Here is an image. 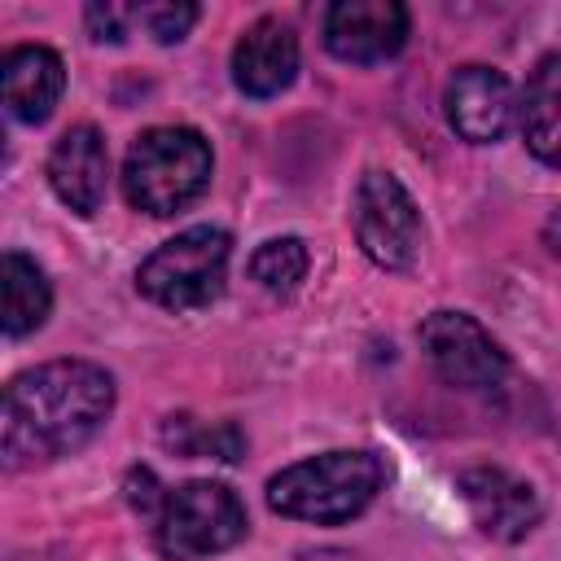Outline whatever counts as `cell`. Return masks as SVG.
Listing matches in <instances>:
<instances>
[{"mask_svg": "<svg viewBox=\"0 0 561 561\" xmlns=\"http://www.w3.org/2000/svg\"><path fill=\"white\" fill-rule=\"evenodd\" d=\"M114 412V377L92 359H48L4 386L0 451L9 469H35L79 451Z\"/></svg>", "mask_w": 561, "mask_h": 561, "instance_id": "6da1fadb", "label": "cell"}, {"mask_svg": "<svg viewBox=\"0 0 561 561\" xmlns=\"http://www.w3.org/2000/svg\"><path fill=\"white\" fill-rule=\"evenodd\" d=\"M386 482V465L373 451H320L285 465L267 478V504L280 517L342 526L359 517Z\"/></svg>", "mask_w": 561, "mask_h": 561, "instance_id": "7a4b0ae2", "label": "cell"}, {"mask_svg": "<svg viewBox=\"0 0 561 561\" xmlns=\"http://www.w3.org/2000/svg\"><path fill=\"white\" fill-rule=\"evenodd\" d=\"M210 145L197 127H149L131 140L123 162V197L145 215H175L210 184Z\"/></svg>", "mask_w": 561, "mask_h": 561, "instance_id": "3957f363", "label": "cell"}, {"mask_svg": "<svg viewBox=\"0 0 561 561\" xmlns=\"http://www.w3.org/2000/svg\"><path fill=\"white\" fill-rule=\"evenodd\" d=\"M228 254H232V237L224 228L197 224V228H184L171 241H162L136 267V285L149 302H158L167 311H197L224 294Z\"/></svg>", "mask_w": 561, "mask_h": 561, "instance_id": "277c9868", "label": "cell"}, {"mask_svg": "<svg viewBox=\"0 0 561 561\" xmlns=\"http://www.w3.org/2000/svg\"><path fill=\"white\" fill-rule=\"evenodd\" d=\"M245 530L250 522L237 491L210 478H193L167 491V504L153 517V548L162 561H202L241 543Z\"/></svg>", "mask_w": 561, "mask_h": 561, "instance_id": "5b68a950", "label": "cell"}, {"mask_svg": "<svg viewBox=\"0 0 561 561\" xmlns=\"http://www.w3.org/2000/svg\"><path fill=\"white\" fill-rule=\"evenodd\" d=\"M416 337H421V351L434 364V373L456 390L486 394V390H500L508 377V355L465 311H430L421 320Z\"/></svg>", "mask_w": 561, "mask_h": 561, "instance_id": "8992f818", "label": "cell"}, {"mask_svg": "<svg viewBox=\"0 0 561 561\" xmlns=\"http://www.w3.org/2000/svg\"><path fill=\"white\" fill-rule=\"evenodd\" d=\"M355 241L359 250L386 267L408 272L421 250V210L412 193L390 171H368L355 188Z\"/></svg>", "mask_w": 561, "mask_h": 561, "instance_id": "52a82bcc", "label": "cell"}, {"mask_svg": "<svg viewBox=\"0 0 561 561\" xmlns=\"http://www.w3.org/2000/svg\"><path fill=\"white\" fill-rule=\"evenodd\" d=\"M456 491L473 517V526L500 543H517L526 539L539 517H543V504L535 495V486L500 465H473V469H460L456 478Z\"/></svg>", "mask_w": 561, "mask_h": 561, "instance_id": "ba28073f", "label": "cell"}, {"mask_svg": "<svg viewBox=\"0 0 561 561\" xmlns=\"http://www.w3.org/2000/svg\"><path fill=\"white\" fill-rule=\"evenodd\" d=\"M408 44V9L399 0H337L324 9V48L337 61L373 66Z\"/></svg>", "mask_w": 561, "mask_h": 561, "instance_id": "9c48e42d", "label": "cell"}, {"mask_svg": "<svg viewBox=\"0 0 561 561\" xmlns=\"http://www.w3.org/2000/svg\"><path fill=\"white\" fill-rule=\"evenodd\" d=\"M443 110H447V123L460 140L495 145L517 114V96H513V83L504 70L460 66L443 88Z\"/></svg>", "mask_w": 561, "mask_h": 561, "instance_id": "30bf717a", "label": "cell"}, {"mask_svg": "<svg viewBox=\"0 0 561 561\" xmlns=\"http://www.w3.org/2000/svg\"><path fill=\"white\" fill-rule=\"evenodd\" d=\"M298 75V35L280 18H259L241 31L232 48V83L245 96H276Z\"/></svg>", "mask_w": 561, "mask_h": 561, "instance_id": "8fae6325", "label": "cell"}, {"mask_svg": "<svg viewBox=\"0 0 561 561\" xmlns=\"http://www.w3.org/2000/svg\"><path fill=\"white\" fill-rule=\"evenodd\" d=\"M105 180H110V153L105 136L92 123H79L57 136L48 153V184L53 193L75 210V215H96L105 202Z\"/></svg>", "mask_w": 561, "mask_h": 561, "instance_id": "7c38bea8", "label": "cell"}, {"mask_svg": "<svg viewBox=\"0 0 561 561\" xmlns=\"http://www.w3.org/2000/svg\"><path fill=\"white\" fill-rule=\"evenodd\" d=\"M61 88H66V66L48 44H18L4 53L0 92H4V110L18 123H44L61 101Z\"/></svg>", "mask_w": 561, "mask_h": 561, "instance_id": "4fadbf2b", "label": "cell"}, {"mask_svg": "<svg viewBox=\"0 0 561 561\" xmlns=\"http://www.w3.org/2000/svg\"><path fill=\"white\" fill-rule=\"evenodd\" d=\"M517 123H522L526 149L539 162L561 167V53L543 57L530 70L526 92L517 101Z\"/></svg>", "mask_w": 561, "mask_h": 561, "instance_id": "5bb4252c", "label": "cell"}, {"mask_svg": "<svg viewBox=\"0 0 561 561\" xmlns=\"http://www.w3.org/2000/svg\"><path fill=\"white\" fill-rule=\"evenodd\" d=\"M0 294H4V333L9 337L35 333L53 307V289H48L44 267L35 259H26L22 250H9L0 259Z\"/></svg>", "mask_w": 561, "mask_h": 561, "instance_id": "9a60e30c", "label": "cell"}, {"mask_svg": "<svg viewBox=\"0 0 561 561\" xmlns=\"http://www.w3.org/2000/svg\"><path fill=\"white\" fill-rule=\"evenodd\" d=\"M162 447H171L175 456H193V460H241L245 451V434L232 421H202L188 412H175L162 421Z\"/></svg>", "mask_w": 561, "mask_h": 561, "instance_id": "2e32d148", "label": "cell"}, {"mask_svg": "<svg viewBox=\"0 0 561 561\" xmlns=\"http://www.w3.org/2000/svg\"><path fill=\"white\" fill-rule=\"evenodd\" d=\"M250 276H254L267 294H276V298L294 294L298 280L307 276V245H302L298 237H272V241H263V245L250 254Z\"/></svg>", "mask_w": 561, "mask_h": 561, "instance_id": "e0dca14e", "label": "cell"}, {"mask_svg": "<svg viewBox=\"0 0 561 561\" xmlns=\"http://www.w3.org/2000/svg\"><path fill=\"white\" fill-rule=\"evenodd\" d=\"M202 18L197 4H140L136 9V22L158 39V44H175L188 35V26Z\"/></svg>", "mask_w": 561, "mask_h": 561, "instance_id": "ac0fdd59", "label": "cell"}, {"mask_svg": "<svg viewBox=\"0 0 561 561\" xmlns=\"http://www.w3.org/2000/svg\"><path fill=\"white\" fill-rule=\"evenodd\" d=\"M123 495H127L131 513H140V517H149V522H153V517L162 513V504H167V486L158 482V473H153L149 465H131V469H127Z\"/></svg>", "mask_w": 561, "mask_h": 561, "instance_id": "d6986e66", "label": "cell"}, {"mask_svg": "<svg viewBox=\"0 0 561 561\" xmlns=\"http://www.w3.org/2000/svg\"><path fill=\"white\" fill-rule=\"evenodd\" d=\"M83 22H88V35H92L96 44H105V39L118 44V39L131 35V26H136V9H131V4H88Z\"/></svg>", "mask_w": 561, "mask_h": 561, "instance_id": "ffe728a7", "label": "cell"}, {"mask_svg": "<svg viewBox=\"0 0 561 561\" xmlns=\"http://www.w3.org/2000/svg\"><path fill=\"white\" fill-rule=\"evenodd\" d=\"M298 561H346V552H337V548H316V552H302Z\"/></svg>", "mask_w": 561, "mask_h": 561, "instance_id": "44dd1931", "label": "cell"}]
</instances>
